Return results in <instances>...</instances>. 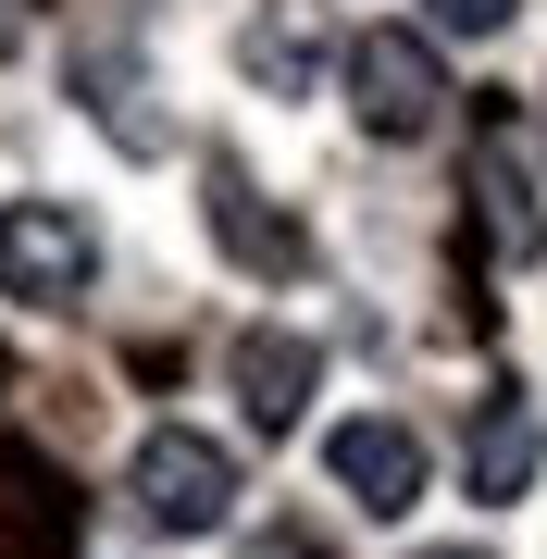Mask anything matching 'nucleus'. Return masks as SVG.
<instances>
[{"label": "nucleus", "mask_w": 547, "mask_h": 559, "mask_svg": "<svg viewBox=\"0 0 547 559\" xmlns=\"http://www.w3.org/2000/svg\"><path fill=\"white\" fill-rule=\"evenodd\" d=\"M224 385H237V411L262 423V436H286V423L311 411V385H324V348H311L299 323H249V336L224 348Z\"/></svg>", "instance_id": "39448f33"}, {"label": "nucleus", "mask_w": 547, "mask_h": 559, "mask_svg": "<svg viewBox=\"0 0 547 559\" xmlns=\"http://www.w3.org/2000/svg\"><path fill=\"white\" fill-rule=\"evenodd\" d=\"M473 187H486V237H498V261H535V237H547V224H535L523 162H510V150H486V175H473Z\"/></svg>", "instance_id": "1a4fd4ad"}, {"label": "nucleus", "mask_w": 547, "mask_h": 559, "mask_svg": "<svg viewBox=\"0 0 547 559\" xmlns=\"http://www.w3.org/2000/svg\"><path fill=\"white\" fill-rule=\"evenodd\" d=\"M336 87H348V124L385 150H411V138H436V112H448V62L424 25H361V38L336 50Z\"/></svg>", "instance_id": "f03ea898"}, {"label": "nucleus", "mask_w": 547, "mask_h": 559, "mask_svg": "<svg viewBox=\"0 0 547 559\" xmlns=\"http://www.w3.org/2000/svg\"><path fill=\"white\" fill-rule=\"evenodd\" d=\"M237 498H249V485H237V448L200 436V423H150V436L124 448V522H138V535H163V547L224 535Z\"/></svg>", "instance_id": "f257e3e1"}, {"label": "nucleus", "mask_w": 547, "mask_h": 559, "mask_svg": "<svg viewBox=\"0 0 547 559\" xmlns=\"http://www.w3.org/2000/svg\"><path fill=\"white\" fill-rule=\"evenodd\" d=\"M75 100L100 112V124H112V138L138 150V162H163V150H175V124L150 112V75H138L124 50H75Z\"/></svg>", "instance_id": "6e6552de"}, {"label": "nucleus", "mask_w": 547, "mask_h": 559, "mask_svg": "<svg viewBox=\"0 0 547 559\" xmlns=\"http://www.w3.org/2000/svg\"><path fill=\"white\" fill-rule=\"evenodd\" d=\"M237 62L274 87V100H299V87H311V62H324V38H311V25H249V38H237Z\"/></svg>", "instance_id": "9d476101"}, {"label": "nucleus", "mask_w": 547, "mask_h": 559, "mask_svg": "<svg viewBox=\"0 0 547 559\" xmlns=\"http://www.w3.org/2000/svg\"><path fill=\"white\" fill-rule=\"evenodd\" d=\"M87 286H100V224H87L75 200H50V187L0 200V299H25V311H75Z\"/></svg>", "instance_id": "7ed1b4c3"}, {"label": "nucleus", "mask_w": 547, "mask_h": 559, "mask_svg": "<svg viewBox=\"0 0 547 559\" xmlns=\"http://www.w3.org/2000/svg\"><path fill=\"white\" fill-rule=\"evenodd\" d=\"M25 50V0H0V62H13Z\"/></svg>", "instance_id": "f8f14e48"}, {"label": "nucleus", "mask_w": 547, "mask_h": 559, "mask_svg": "<svg viewBox=\"0 0 547 559\" xmlns=\"http://www.w3.org/2000/svg\"><path fill=\"white\" fill-rule=\"evenodd\" d=\"M324 485L361 522H411L424 485H436V460H424V436H411L399 411H348V423H324Z\"/></svg>", "instance_id": "20e7f679"}, {"label": "nucleus", "mask_w": 547, "mask_h": 559, "mask_svg": "<svg viewBox=\"0 0 547 559\" xmlns=\"http://www.w3.org/2000/svg\"><path fill=\"white\" fill-rule=\"evenodd\" d=\"M523 0H424V38H510Z\"/></svg>", "instance_id": "9b49d317"}, {"label": "nucleus", "mask_w": 547, "mask_h": 559, "mask_svg": "<svg viewBox=\"0 0 547 559\" xmlns=\"http://www.w3.org/2000/svg\"><path fill=\"white\" fill-rule=\"evenodd\" d=\"M535 150H547V87H535Z\"/></svg>", "instance_id": "4468645a"}, {"label": "nucleus", "mask_w": 547, "mask_h": 559, "mask_svg": "<svg viewBox=\"0 0 547 559\" xmlns=\"http://www.w3.org/2000/svg\"><path fill=\"white\" fill-rule=\"evenodd\" d=\"M424 559H498V547H424Z\"/></svg>", "instance_id": "ddd939ff"}, {"label": "nucleus", "mask_w": 547, "mask_h": 559, "mask_svg": "<svg viewBox=\"0 0 547 559\" xmlns=\"http://www.w3.org/2000/svg\"><path fill=\"white\" fill-rule=\"evenodd\" d=\"M535 473H547V411L523 399V385H498L486 411H473V448H461V485L486 510H510V498H535Z\"/></svg>", "instance_id": "0eeeda50"}, {"label": "nucleus", "mask_w": 547, "mask_h": 559, "mask_svg": "<svg viewBox=\"0 0 547 559\" xmlns=\"http://www.w3.org/2000/svg\"><path fill=\"white\" fill-rule=\"evenodd\" d=\"M200 187H212V249L224 261H237V274H262V286H286V274H299V261H311V237H299V224H286L274 200H262V187H249L237 175V162H200Z\"/></svg>", "instance_id": "423d86ee"}]
</instances>
